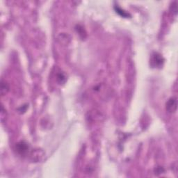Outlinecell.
<instances>
[{
    "label": "cell",
    "mask_w": 178,
    "mask_h": 178,
    "mask_svg": "<svg viewBox=\"0 0 178 178\" xmlns=\"http://www.w3.org/2000/svg\"><path fill=\"white\" fill-rule=\"evenodd\" d=\"M8 89H9V88H8L7 84H6L5 82H4V81H2V82H1V93H2V95H4L6 93H7Z\"/></svg>",
    "instance_id": "obj_4"
},
{
    "label": "cell",
    "mask_w": 178,
    "mask_h": 178,
    "mask_svg": "<svg viewBox=\"0 0 178 178\" xmlns=\"http://www.w3.org/2000/svg\"><path fill=\"white\" fill-rule=\"evenodd\" d=\"M16 150L18 153L20 154H24L28 150V145L27 143H25L24 141L18 143L16 145Z\"/></svg>",
    "instance_id": "obj_3"
},
{
    "label": "cell",
    "mask_w": 178,
    "mask_h": 178,
    "mask_svg": "<svg viewBox=\"0 0 178 178\" xmlns=\"http://www.w3.org/2000/svg\"><path fill=\"white\" fill-rule=\"evenodd\" d=\"M116 8V12H120V15H123V17H128V14L127 13H125V11H122L120 9V8Z\"/></svg>",
    "instance_id": "obj_5"
},
{
    "label": "cell",
    "mask_w": 178,
    "mask_h": 178,
    "mask_svg": "<svg viewBox=\"0 0 178 178\" xmlns=\"http://www.w3.org/2000/svg\"><path fill=\"white\" fill-rule=\"evenodd\" d=\"M151 63L155 67H159L163 63V59L162 56L159 54L155 53L154 55H152Z\"/></svg>",
    "instance_id": "obj_2"
},
{
    "label": "cell",
    "mask_w": 178,
    "mask_h": 178,
    "mask_svg": "<svg viewBox=\"0 0 178 178\" xmlns=\"http://www.w3.org/2000/svg\"><path fill=\"white\" fill-rule=\"evenodd\" d=\"M166 109L169 112L174 113L177 110V100L176 98H173L169 99L167 104H166Z\"/></svg>",
    "instance_id": "obj_1"
}]
</instances>
